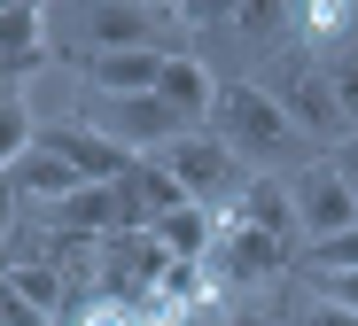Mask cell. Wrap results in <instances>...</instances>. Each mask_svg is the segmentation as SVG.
Masks as SVG:
<instances>
[{
    "label": "cell",
    "mask_w": 358,
    "mask_h": 326,
    "mask_svg": "<svg viewBox=\"0 0 358 326\" xmlns=\"http://www.w3.org/2000/svg\"><path fill=\"white\" fill-rule=\"evenodd\" d=\"M203 133H218V140L234 148V163H280V156L304 148V124H296V117L280 109V94L257 86V78H226Z\"/></svg>",
    "instance_id": "cell-1"
},
{
    "label": "cell",
    "mask_w": 358,
    "mask_h": 326,
    "mask_svg": "<svg viewBox=\"0 0 358 326\" xmlns=\"http://www.w3.org/2000/svg\"><path fill=\"white\" fill-rule=\"evenodd\" d=\"M78 124H94V133L117 140L125 156H164L179 133H187L156 94H78Z\"/></svg>",
    "instance_id": "cell-2"
},
{
    "label": "cell",
    "mask_w": 358,
    "mask_h": 326,
    "mask_svg": "<svg viewBox=\"0 0 358 326\" xmlns=\"http://www.w3.org/2000/svg\"><path fill=\"white\" fill-rule=\"evenodd\" d=\"M156 163H164L179 186H187L210 218H218V186H226V194H242V186H250V179H242V163H234V148H226L218 133H179ZM226 210H234V202H226Z\"/></svg>",
    "instance_id": "cell-3"
},
{
    "label": "cell",
    "mask_w": 358,
    "mask_h": 326,
    "mask_svg": "<svg viewBox=\"0 0 358 326\" xmlns=\"http://www.w3.org/2000/svg\"><path fill=\"white\" fill-rule=\"evenodd\" d=\"M288 210H296V233H312V241H335V233L358 225V194L343 186L335 156H320V163H304L288 179Z\"/></svg>",
    "instance_id": "cell-4"
},
{
    "label": "cell",
    "mask_w": 358,
    "mask_h": 326,
    "mask_svg": "<svg viewBox=\"0 0 358 326\" xmlns=\"http://www.w3.org/2000/svg\"><path fill=\"white\" fill-rule=\"evenodd\" d=\"M39 148L47 156H63L86 186H101V179H125L133 163H148V156H125L117 140H101L94 124H78V117H39Z\"/></svg>",
    "instance_id": "cell-5"
},
{
    "label": "cell",
    "mask_w": 358,
    "mask_h": 326,
    "mask_svg": "<svg viewBox=\"0 0 358 326\" xmlns=\"http://www.w3.org/2000/svg\"><path fill=\"white\" fill-rule=\"evenodd\" d=\"M288 265V249L273 241V233H257V225H218V241H210V256H203V272H210V288L226 295V288H250V280H273Z\"/></svg>",
    "instance_id": "cell-6"
},
{
    "label": "cell",
    "mask_w": 358,
    "mask_h": 326,
    "mask_svg": "<svg viewBox=\"0 0 358 326\" xmlns=\"http://www.w3.org/2000/svg\"><path fill=\"white\" fill-rule=\"evenodd\" d=\"M164 16L171 8H141V0H86V47L78 54H133V47L164 54L156 47L164 39Z\"/></svg>",
    "instance_id": "cell-7"
},
{
    "label": "cell",
    "mask_w": 358,
    "mask_h": 326,
    "mask_svg": "<svg viewBox=\"0 0 358 326\" xmlns=\"http://www.w3.org/2000/svg\"><path fill=\"white\" fill-rule=\"evenodd\" d=\"M156 101L187 124V133H203V124H210V101H218L210 62H203V54H164V71H156Z\"/></svg>",
    "instance_id": "cell-8"
},
{
    "label": "cell",
    "mask_w": 358,
    "mask_h": 326,
    "mask_svg": "<svg viewBox=\"0 0 358 326\" xmlns=\"http://www.w3.org/2000/svg\"><path fill=\"white\" fill-rule=\"evenodd\" d=\"M8 186H16V202H24V210H63L86 179H78L63 156H47V148L31 140V156H24V163H8Z\"/></svg>",
    "instance_id": "cell-9"
},
{
    "label": "cell",
    "mask_w": 358,
    "mask_h": 326,
    "mask_svg": "<svg viewBox=\"0 0 358 326\" xmlns=\"http://www.w3.org/2000/svg\"><path fill=\"white\" fill-rule=\"evenodd\" d=\"M288 39L304 47V54H343L358 39V0H296Z\"/></svg>",
    "instance_id": "cell-10"
},
{
    "label": "cell",
    "mask_w": 358,
    "mask_h": 326,
    "mask_svg": "<svg viewBox=\"0 0 358 326\" xmlns=\"http://www.w3.org/2000/svg\"><path fill=\"white\" fill-rule=\"evenodd\" d=\"M156 71H164V54H148V47H133V54H78L86 94H156Z\"/></svg>",
    "instance_id": "cell-11"
},
{
    "label": "cell",
    "mask_w": 358,
    "mask_h": 326,
    "mask_svg": "<svg viewBox=\"0 0 358 326\" xmlns=\"http://www.w3.org/2000/svg\"><path fill=\"white\" fill-rule=\"evenodd\" d=\"M148 233H156V249L171 256V265H203V256H210V241H218V218H210L203 202H187V210L156 218Z\"/></svg>",
    "instance_id": "cell-12"
},
{
    "label": "cell",
    "mask_w": 358,
    "mask_h": 326,
    "mask_svg": "<svg viewBox=\"0 0 358 326\" xmlns=\"http://www.w3.org/2000/svg\"><path fill=\"white\" fill-rule=\"evenodd\" d=\"M0 62H16V71L47 62V0L39 8H0Z\"/></svg>",
    "instance_id": "cell-13"
},
{
    "label": "cell",
    "mask_w": 358,
    "mask_h": 326,
    "mask_svg": "<svg viewBox=\"0 0 358 326\" xmlns=\"http://www.w3.org/2000/svg\"><path fill=\"white\" fill-rule=\"evenodd\" d=\"M288 16H296V0H250V8L226 24V39H242V47H273V39H288Z\"/></svg>",
    "instance_id": "cell-14"
},
{
    "label": "cell",
    "mask_w": 358,
    "mask_h": 326,
    "mask_svg": "<svg viewBox=\"0 0 358 326\" xmlns=\"http://www.w3.org/2000/svg\"><path fill=\"white\" fill-rule=\"evenodd\" d=\"M31 140H39L31 101H0V171H8V163H24V156H31Z\"/></svg>",
    "instance_id": "cell-15"
},
{
    "label": "cell",
    "mask_w": 358,
    "mask_h": 326,
    "mask_svg": "<svg viewBox=\"0 0 358 326\" xmlns=\"http://www.w3.org/2000/svg\"><path fill=\"white\" fill-rule=\"evenodd\" d=\"M320 71H327V94H335L343 124H358V47H343V54H320Z\"/></svg>",
    "instance_id": "cell-16"
},
{
    "label": "cell",
    "mask_w": 358,
    "mask_h": 326,
    "mask_svg": "<svg viewBox=\"0 0 358 326\" xmlns=\"http://www.w3.org/2000/svg\"><path fill=\"white\" fill-rule=\"evenodd\" d=\"M304 265H312V272H358V225L335 233V241H312V249H304Z\"/></svg>",
    "instance_id": "cell-17"
},
{
    "label": "cell",
    "mask_w": 358,
    "mask_h": 326,
    "mask_svg": "<svg viewBox=\"0 0 358 326\" xmlns=\"http://www.w3.org/2000/svg\"><path fill=\"white\" fill-rule=\"evenodd\" d=\"M304 280H312V303H335V311H358V272H312V265H304Z\"/></svg>",
    "instance_id": "cell-18"
},
{
    "label": "cell",
    "mask_w": 358,
    "mask_h": 326,
    "mask_svg": "<svg viewBox=\"0 0 358 326\" xmlns=\"http://www.w3.org/2000/svg\"><path fill=\"white\" fill-rule=\"evenodd\" d=\"M242 8H250V0H187V8H179V16H187L195 31H226V24L242 16Z\"/></svg>",
    "instance_id": "cell-19"
},
{
    "label": "cell",
    "mask_w": 358,
    "mask_h": 326,
    "mask_svg": "<svg viewBox=\"0 0 358 326\" xmlns=\"http://www.w3.org/2000/svg\"><path fill=\"white\" fill-rule=\"evenodd\" d=\"M0 326H47V318H39V311H31V303H24L8 280H0Z\"/></svg>",
    "instance_id": "cell-20"
},
{
    "label": "cell",
    "mask_w": 358,
    "mask_h": 326,
    "mask_svg": "<svg viewBox=\"0 0 358 326\" xmlns=\"http://www.w3.org/2000/svg\"><path fill=\"white\" fill-rule=\"evenodd\" d=\"M304 326H358V311H335V303H312Z\"/></svg>",
    "instance_id": "cell-21"
},
{
    "label": "cell",
    "mask_w": 358,
    "mask_h": 326,
    "mask_svg": "<svg viewBox=\"0 0 358 326\" xmlns=\"http://www.w3.org/2000/svg\"><path fill=\"white\" fill-rule=\"evenodd\" d=\"M335 171H343V186L358 194V140H343V148H335Z\"/></svg>",
    "instance_id": "cell-22"
},
{
    "label": "cell",
    "mask_w": 358,
    "mask_h": 326,
    "mask_svg": "<svg viewBox=\"0 0 358 326\" xmlns=\"http://www.w3.org/2000/svg\"><path fill=\"white\" fill-rule=\"evenodd\" d=\"M24 78H31V71H16V62H0V101H24Z\"/></svg>",
    "instance_id": "cell-23"
},
{
    "label": "cell",
    "mask_w": 358,
    "mask_h": 326,
    "mask_svg": "<svg viewBox=\"0 0 358 326\" xmlns=\"http://www.w3.org/2000/svg\"><path fill=\"white\" fill-rule=\"evenodd\" d=\"M0 8H39V0H0Z\"/></svg>",
    "instance_id": "cell-24"
},
{
    "label": "cell",
    "mask_w": 358,
    "mask_h": 326,
    "mask_svg": "<svg viewBox=\"0 0 358 326\" xmlns=\"http://www.w3.org/2000/svg\"><path fill=\"white\" fill-rule=\"evenodd\" d=\"M141 8H171V0H141Z\"/></svg>",
    "instance_id": "cell-25"
},
{
    "label": "cell",
    "mask_w": 358,
    "mask_h": 326,
    "mask_svg": "<svg viewBox=\"0 0 358 326\" xmlns=\"http://www.w3.org/2000/svg\"><path fill=\"white\" fill-rule=\"evenodd\" d=\"M171 8H187V0H171Z\"/></svg>",
    "instance_id": "cell-26"
}]
</instances>
